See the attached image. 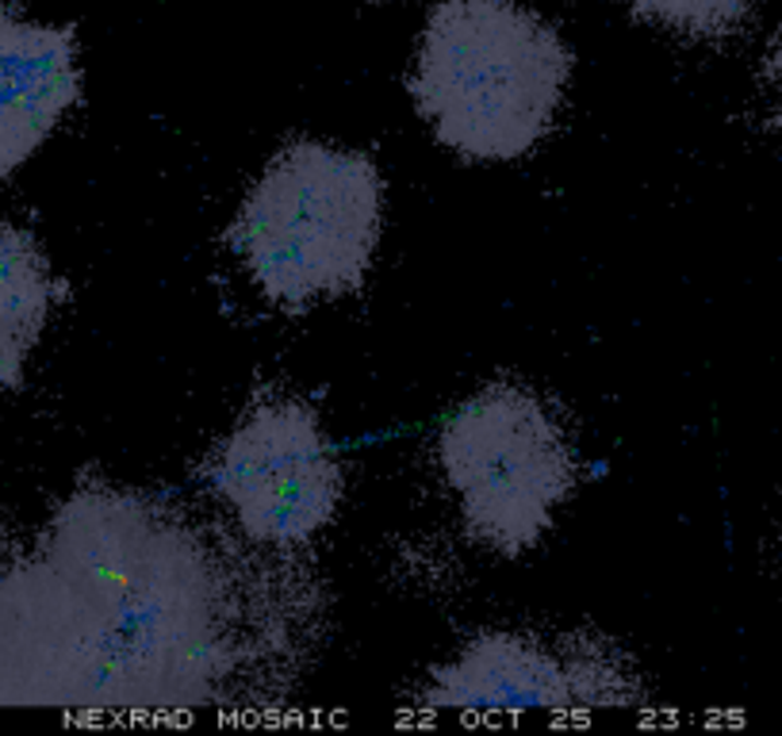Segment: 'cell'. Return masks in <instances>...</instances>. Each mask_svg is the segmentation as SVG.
Masks as SVG:
<instances>
[{"instance_id": "obj_3", "label": "cell", "mask_w": 782, "mask_h": 736, "mask_svg": "<svg viewBox=\"0 0 782 736\" xmlns=\"http://www.w3.org/2000/svg\"><path fill=\"white\" fill-rule=\"evenodd\" d=\"M383 235V177L365 150L322 139L281 146L230 219L227 250L281 311L353 296Z\"/></svg>"}, {"instance_id": "obj_10", "label": "cell", "mask_w": 782, "mask_h": 736, "mask_svg": "<svg viewBox=\"0 0 782 736\" xmlns=\"http://www.w3.org/2000/svg\"><path fill=\"white\" fill-rule=\"evenodd\" d=\"M763 73H767V85H771V93H774V111H771V123H774V127H782V43L771 50V55H767Z\"/></svg>"}, {"instance_id": "obj_9", "label": "cell", "mask_w": 782, "mask_h": 736, "mask_svg": "<svg viewBox=\"0 0 782 736\" xmlns=\"http://www.w3.org/2000/svg\"><path fill=\"white\" fill-rule=\"evenodd\" d=\"M759 0H629L641 24L664 27L683 39H725L748 24Z\"/></svg>"}, {"instance_id": "obj_6", "label": "cell", "mask_w": 782, "mask_h": 736, "mask_svg": "<svg viewBox=\"0 0 782 736\" xmlns=\"http://www.w3.org/2000/svg\"><path fill=\"white\" fill-rule=\"evenodd\" d=\"M423 710L457 713H568L586 710L576 637L560 644L518 629H484L441 660L418 687Z\"/></svg>"}, {"instance_id": "obj_7", "label": "cell", "mask_w": 782, "mask_h": 736, "mask_svg": "<svg viewBox=\"0 0 782 736\" xmlns=\"http://www.w3.org/2000/svg\"><path fill=\"white\" fill-rule=\"evenodd\" d=\"M81 96L78 32L0 0V180L55 134Z\"/></svg>"}, {"instance_id": "obj_8", "label": "cell", "mask_w": 782, "mask_h": 736, "mask_svg": "<svg viewBox=\"0 0 782 736\" xmlns=\"http://www.w3.org/2000/svg\"><path fill=\"white\" fill-rule=\"evenodd\" d=\"M58 304V281L35 235L0 223V392L20 388Z\"/></svg>"}, {"instance_id": "obj_2", "label": "cell", "mask_w": 782, "mask_h": 736, "mask_svg": "<svg viewBox=\"0 0 782 736\" xmlns=\"http://www.w3.org/2000/svg\"><path fill=\"white\" fill-rule=\"evenodd\" d=\"M571 50L522 0H438L407 93L434 139L464 162H518L553 131Z\"/></svg>"}, {"instance_id": "obj_1", "label": "cell", "mask_w": 782, "mask_h": 736, "mask_svg": "<svg viewBox=\"0 0 782 736\" xmlns=\"http://www.w3.org/2000/svg\"><path fill=\"white\" fill-rule=\"evenodd\" d=\"M0 702L116 713L208 705L238 672V598L180 514L78 491L0 591Z\"/></svg>"}, {"instance_id": "obj_5", "label": "cell", "mask_w": 782, "mask_h": 736, "mask_svg": "<svg viewBox=\"0 0 782 736\" xmlns=\"http://www.w3.org/2000/svg\"><path fill=\"white\" fill-rule=\"evenodd\" d=\"M204 479L246 541L281 553L330 530L345 499L342 456L299 395L253 403L208 456Z\"/></svg>"}, {"instance_id": "obj_4", "label": "cell", "mask_w": 782, "mask_h": 736, "mask_svg": "<svg viewBox=\"0 0 782 736\" xmlns=\"http://www.w3.org/2000/svg\"><path fill=\"white\" fill-rule=\"evenodd\" d=\"M438 468L464 533L507 560L545 541L579 484L568 430L533 388L514 380H491L457 403L438 430Z\"/></svg>"}]
</instances>
